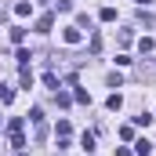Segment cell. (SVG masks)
<instances>
[{"instance_id": "1", "label": "cell", "mask_w": 156, "mask_h": 156, "mask_svg": "<svg viewBox=\"0 0 156 156\" xmlns=\"http://www.w3.org/2000/svg\"><path fill=\"white\" fill-rule=\"evenodd\" d=\"M29 120H33V127H37V142L47 138V123H44V109H29Z\"/></svg>"}, {"instance_id": "2", "label": "cell", "mask_w": 156, "mask_h": 156, "mask_svg": "<svg viewBox=\"0 0 156 156\" xmlns=\"http://www.w3.org/2000/svg\"><path fill=\"white\" fill-rule=\"evenodd\" d=\"M62 40H66V44H80V40H83L80 26H69V29H62Z\"/></svg>"}, {"instance_id": "3", "label": "cell", "mask_w": 156, "mask_h": 156, "mask_svg": "<svg viewBox=\"0 0 156 156\" xmlns=\"http://www.w3.org/2000/svg\"><path fill=\"white\" fill-rule=\"evenodd\" d=\"M15 15H18V18H29V15H33V4H29V0H18V4H15Z\"/></svg>"}, {"instance_id": "4", "label": "cell", "mask_w": 156, "mask_h": 156, "mask_svg": "<svg viewBox=\"0 0 156 156\" xmlns=\"http://www.w3.org/2000/svg\"><path fill=\"white\" fill-rule=\"evenodd\" d=\"M51 26H55V18H51V15L37 18V33H51Z\"/></svg>"}, {"instance_id": "5", "label": "cell", "mask_w": 156, "mask_h": 156, "mask_svg": "<svg viewBox=\"0 0 156 156\" xmlns=\"http://www.w3.org/2000/svg\"><path fill=\"white\" fill-rule=\"evenodd\" d=\"M73 102H80V105H91V94H87L83 87H76V91H73Z\"/></svg>"}, {"instance_id": "6", "label": "cell", "mask_w": 156, "mask_h": 156, "mask_svg": "<svg viewBox=\"0 0 156 156\" xmlns=\"http://www.w3.org/2000/svg\"><path fill=\"white\" fill-rule=\"evenodd\" d=\"M153 47H156V40H153V37H142V40H138V51H142V55H149Z\"/></svg>"}, {"instance_id": "7", "label": "cell", "mask_w": 156, "mask_h": 156, "mask_svg": "<svg viewBox=\"0 0 156 156\" xmlns=\"http://www.w3.org/2000/svg\"><path fill=\"white\" fill-rule=\"evenodd\" d=\"M98 18H102V22H116V7H102Z\"/></svg>"}, {"instance_id": "8", "label": "cell", "mask_w": 156, "mask_h": 156, "mask_svg": "<svg viewBox=\"0 0 156 156\" xmlns=\"http://www.w3.org/2000/svg\"><path fill=\"white\" fill-rule=\"evenodd\" d=\"M55 102H58V105H62V109H66V105H69V102H73V94H66V91H55Z\"/></svg>"}, {"instance_id": "9", "label": "cell", "mask_w": 156, "mask_h": 156, "mask_svg": "<svg viewBox=\"0 0 156 156\" xmlns=\"http://www.w3.org/2000/svg\"><path fill=\"white\" fill-rule=\"evenodd\" d=\"M11 145H15V149H26V138H22V131H11Z\"/></svg>"}, {"instance_id": "10", "label": "cell", "mask_w": 156, "mask_h": 156, "mask_svg": "<svg viewBox=\"0 0 156 156\" xmlns=\"http://www.w3.org/2000/svg\"><path fill=\"white\" fill-rule=\"evenodd\" d=\"M11 98H15V91H11V87H7V83H0V102H4V105H7V102H11Z\"/></svg>"}, {"instance_id": "11", "label": "cell", "mask_w": 156, "mask_h": 156, "mask_svg": "<svg viewBox=\"0 0 156 156\" xmlns=\"http://www.w3.org/2000/svg\"><path fill=\"white\" fill-rule=\"evenodd\" d=\"M149 149H153V145H149L145 138H142V142H134V153H138V156H149Z\"/></svg>"}, {"instance_id": "12", "label": "cell", "mask_w": 156, "mask_h": 156, "mask_svg": "<svg viewBox=\"0 0 156 156\" xmlns=\"http://www.w3.org/2000/svg\"><path fill=\"white\" fill-rule=\"evenodd\" d=\"M11 40L22 44V40H26V29H22V26H11Z\"/></svg>"}, {"instance_id": "13", "label": "cell", "mask_w": 156, "mask_h": 156, "mask_svg": "<svg viewBox=\"0 0 156 156\" xmlns=\"http://www.w3.org/2000/svg\"><path fill=\"white\" fill-rule=\"evenodd\" d=\"M15 62H18V66H22V69H26V66H29V51H26V47H22V51H18V55H15Z\"/></svg>"}, {"instance_id": "14", "label": "cell", "mask_w": 156, "mask_h": 156, "mask_svg": "<svg viewBox=\"0 0 156 156\" xmlns=\"http://www.w3.org/2000/svg\"><path fill=\"white\" fill-rule=\"evenodd\" d=\"M69 131H73L69 120H58V138H69Z\"/></svg>"}, {"instance_id": "15", "label": "cell", "mask_w": 156, "mask_h": 156, "mask_svg": "<svg viewBox=\"0 0 156 156\" xmlns=\"http://www.w3.org/2000/svg\"><path fill=\"white\" fill-rule=\"evenodd\" d=\"M105 105H109V109H120V105H123V98H120V94H109V98H105Z\"/></svg>"}, {"instance_id": "16", "label": "cell", "mask_w": 156, "mask_h": 156, "mask_svg": "<svg viewBox=\"0 0 156 156\" xmlns=\"http://www.w3.org/2000/svg\"><path fill=\"white\" fill-rule=\"evenodd\" d=\"M83 153H94V134H83Z\"/></svg>"}, {"instance_id": "17", "label": "cell", "mask_w": 156, "mask_h": 156, "mask_svg": "<svg viewBox=\"0 0 156 156\" xmlns=\"http://www.w3.org/2000/svg\"><path fill=\"white\" fill-rule=\"evenodd\" d=\"M98 51H102V37L94 33V37H91V55H98Z\"/></svg>"}, {"instance_id": "18", "label": "cell", "mask_w": 156, "mask_h": 156, "mask_svg": "<svg viewBox=\"0 0 156 156\" xmlns=\"http://www.w3.org/2000/svg\"><path fill=\"white\" fill-rule=\"evenodd\" d=\"M44 83H47V87H55V91H58V76H55V73H44Z\"/></svg>"}, {"instance_id": "19", "label": "cell", "mask_w": 156, "mask_h": 156, "mask_svg": "<svg viewBox=\"0 0 156 156\" xmlns=\"http://www.w3.org/2000/svg\"><path fill=\"white\" fill-rule=\"evenodd\" d=\"M116 156H134V153H131V149H116Z\"/></svg>"}]
</instances>
